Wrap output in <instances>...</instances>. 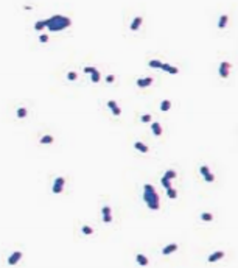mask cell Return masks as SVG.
Returning <instances> with one entry per match:
<instances>
[{
	"label": "cell",
	"instance_id": "1f68e13d",
	"mask_svg": "<svg viewBox=\"0 0 238 268\" xmlns=\"http://www.w3.org/2000/svg\"><path fill=\"white\" fill-rule=\"evenodd\" d=\"M204 179H205V183H213V181H215V175H213V173H210V175L204 176Z\"/></svg>",
	"mask_w": 238,
	"mask_h": 268
},
{
	"label": "cell",
	"instance_id": "9a60e30c",
	"mask_svg": "<svg viewBox=\"0 0 238 268\" xmlns=\"http://www.w3.org/2000/svg\"><path fill=\"white\" fill-rule=\"evenodd\" d=\"M151 131H153L154 136H160V134H162V126H160V123H159V122H154V123L151 125Z\"/></svg>",
	"mask_w": 238,
	"mask_h": 268
},
{
	"label": "cell",
	"instance_id": "83f0119b",
	"mask_svg": "<svg viewBox=\"0 0 238 268\" xmlns=\"http://www.w3.org/2000/svg\"><path fill=\"white\" fill-rule=\"evenodd\" d=\"M76 78H78V73H76V72H69V73H67V80H69V81H75Z\"/></svg>",
	"mask_w": 238,
	"mask_h": 268
},
{
	"label": "cell",
	"instance_id": "ac0fdd59",
	"mask_svg": "<svg viewBox=\"0 0 238 268\" xmlns=\"http://www.w3.org/2000/svg\"><path fill=\"white\" fill-rule=\"evenodd\" d=\"M171 109V101L170 100H164L162 103H160V111L162 112H167V111H170Z\"/></svg>",
	"mask_w": 238,
	"mask_h": 268
},
{
	"label": "cell",
	"instance_id": "6da1fadb",
	"mask_svg": "<svg viewBox=\"0 0 238 268\" xmlns=\"http://www.w3.org/2000/svg\"><path fill=\"white\" fill-rule=\"evenodd\" d=\"M143 201L146 203V206L151 210H159L160 200H159V195H157L154 186H151V184H145L143 186Z\"/></svg>",
	"mask_w": 238,
	"mask_h": 268
},
{
	"label": "cell",
	"instance_id": "44dd1931",
	"mask_svg": "<svg viewBox=\"0 0 238 268\" xmlns=\"http://www.w3.org/2000/svg\"><path fill=\"white\" fill-rule=\"evenodd\" d=\"M160 183H162V186H164V187H165L167 190H168V189H171V181H170L168 178L162 176V178H160Z\"/></svg>",
	"mask_w": 238,
	"mask_h": 268
},
{
	"label": "cell",
	"instance_id": "d6a6232c",
	"mask_svg": "<svg viewBox=\"0 0 238 268\" xmlns=\"http://www.w3.org/2000/svg\"><path fill=\"white\" fill-rule=\"evenodd\" d=\"M101 212H103V215H110V207L109 206H103Z\"/></svg>",
	"mask_w": 238,
	"mask_h": 268
},
{
	"label": "cell",
	"instance_id": "e575fe53",
	"mask_svg": "<svg viewBox=\"0 0 238 268\" xmlns=\"http://www.w3.org/2000/svg\"><path fill=\"white\" fill-rule=\"evenodd\" d=\"M115 81V76L114 75H107L106 76V83H114Z\"/></svg>",
	"mask_w": 238,
	"mask_h": 268
},
{
	"label": "cell",
	"instance_id": "ba28073f",
	"mask_svg": "<svg viewBox=\"0 0 238 268\" xmlns=\"http://www.w3.org/2000/svg\"><path fill=\"white\" fill-rule=\"evenodd\" d=\"M20 259H22V251H14V252L8 257V263H10V265H16V263H19Z\"/></svg>",
	"mask_w": 238,
	"mask_h": 268
},
{
	"label": "cell",
	"instance_id": "5bb4252c",
	"mask_svg": "<svg viewBox=\"0 0 238 268\" xmlns=\"http://www.w3.org/2000/svg\"><path fill=\"white\" fill-rule=\"evenodd\" d=\"M162 70H165V72H168V73H173V75H176V73L179 72V69H177V67H174V66H170V64H167V62H164V66H162Z\"/></svg>",
	"mask_w": 238,
	"mask_h": 268
},
{
	"label": "cell",
	"instance_id": "7c38bea8",
	"mask_svg": "<svg viewBox=\"0 0 238 268\" xmlns=\"http://www.w3.org/2000/svg\"><path fill=\"white\" fill-rule=\"evenodd\" d=\"M134 148H136V150H139L140 153H148V151H150L148 145H145L143 142H139V141H137V142H134Z\"/></svg>",
	"mask_w": 238,
	"mask_h": 268
},
{
	"label": "cell",
	"instance_id": "4dcf8cb0",
	"mask_svg": "<svg viewBox=\"0 0 238 268\" xmlns=\"http://www.w3.org/2000/svg\"><path fill=\"white\" fill-rule=\"evenodd\" d=\"M39 42L47 44V42H48V35H45V33H44V35H41V36H39Z\"/></svg>",
	"mask_w": 238,
	"mask_h": 268
},
{
	"label": "cell",
	"instance_id": "f1b7e54d",
	"mask_svg": "<svg viewBox=\"0 0 238 268\" xmlns=\"http://www.w3.org/2000/svg\"><path fill=\"white\" fill-rule=\"evenodd\" d=\"M151 114H143L142 117H140V122H143V123H148V122H151Z\"/></svg>",
	"mask_w": 238,
	"mask_h": 268
},
{
	"label": "cell",
	"instance_id": "2e32d148",
	"mask_svg": "<svg viewBox=\"0 0 238 268\" xmlns=\"http://www.w3.org/2000/svg\"><path fill=\"white\" fill-rule=\"evenodd\" d=\"M136 259H137V263H139V265H142V266H146V265L150 263L148 257H146V256H143V254H137V256H136Z\"/></svg>",
	"mask_w": 238,
	"mask_h": 268
},
{
	"label": "cell",
	"instance_id": "836d02e7",
	"mask_svg": "<svg viewBox=\"0 0 238 268\" xmlns=\"http://www.w3.org/2000/svg\"><path fill=\"white\" fill-rule=\"evenodd\" d=\"M103 221L104 223H110L112 221V215H103Z\"/></svg>",
	"mask_w": 238,
	"mask_h": 268
},
{
	"label": "cell",
	"instance_id": "d6986e66",
	"mask_svg": "<svg viewBox=\"0 0 238 268\" xmlns=\"http://www.w3.org/2000/svg\"><path fill=\"white\" fill-rule=\"evenodd\" d=\"M148 66H150V67H153V69H162L164 62H160L159 59H151V61L148 62Z\"/></svg>",
	"mask_w": 238,
	"mask_h": 268
},
{
	"label": "cell",
	"instance_id": "5b68a950",
	"mask_svg": "<svg viewBox=\"0 0 238 268\" xmlns=\"http://www.w3.org/2000/svg\"><path fill=\"white\" fill-rule=\"evenodd\" d=\"M107 108L112 111V114L115 115V117H118L122 114V109H120V106H118V103L115 101V100H109L107 101Z\"/></svg>",
	"mask_w": 238,
	"mask_h": 268
},
{
	"label": "cell",
	"instance_id": "4316f807",
	"mask_svg": "<svg viewBox=\"0 0 238 268\" xmlns=\"http://www.w3.org/2000/svg\"><path fill=\"white\" fill-rule=\"evenodd\" d=\"M83 234H84V235H92V234H93V229H92L90 226L84 224V226H83Z\"/></svg>",
	"mask_w": 238,
	"mask_h": 268
},
{
	"label": "cell",
	"instance_id": "e0dca14e",
	"mask_svg": "<svg viewBox=\"0 0 238 268\" xmlns=\"http://www.w3.org/2000/svg\"><path fill=\"white\" fill-rule=\"evenodd\" d=\"M227 21H229V16H227V14H222V16L219 17V21H218V28H226Z\"/></svg>",
	"mask_w": 238,
	"mask_h": 268
},
{
	"label": "cell",
	"instance_id": "ffe728a7",
	"mask_svg": "<svg viewBox=\"0 0 238 268\" xmlns=\"http://www.w3.org/2000/svg\"><path fill=\"white\" fill-rule=\"evenodd\" d=\"M16 114H17V117H19V118H25V117H27V114H28V111H27V108H19Z\"/></svg>",
	"mask_w": 238,
	"mask_h": 268
},
{
	"label": "cell",
	"instance_id": "603a6c76",
	"mask_svg": "<svg viewBox=\"0 0 238 268\" xmlns=\"http://www.w3.org/2000/svg\"><path fill=\"white\" fill-rule=\"evenodd\" d=\"M164 176H165V178H168V179H170V181H171V179H174V178H176V176H177V173H176V172H174V170H167V172H165V175H164Z\"/></svg>",
	"mask_w": 238,
	"mask_h": 268
},
{
	"label": "cell",
	"instance_id": "d4e9b609",
	"mask_svg": "<svg viewBox=\"0 0 238 268\" xmlns=\"http://www.w3.org/2000/svg\"><path fill=\"white\" fill-rule=\"evenodd\" d=\"M100 78H101V75H100V72H98V70H97L95 73H92V75H90V81H92V83H98V81H100Z\"/></svg>",
	"mask_w": 238,
	"mask_h": 268
},
{
	"label": "cell",
	"instance_id": "f546056e",
	"mask_svg": "<svg viewBox=\"0 0 238 268\" xmlns=\"http://www.w3.org/2000/svg\"><path fill=\"white\" fill-rule=\"evenodd\" d=\"M97 72V67H92V66H89V67H84V73H95Z\"/></svg>",
	"mask_w": 238,
	"mask_h": 268
},
{
	"label": "cell",
	"instance_id": "7a4b0ae2",
	"mask_svg": "<svg viewBox=\"0 0 238 268\" xmlns=\"http://www.w3.org/2000/svg\"><path fill=\"white\" fill-rule=\"evenodd\" d=\"M72 25V21L67 17V16H62V14H55L48 19V30L50 31H61V30H65Z\"/></svg>",
	"mask_w": 238,
	"mask_h": 268
},
{
	"label": "cell",
	"instance_id": "8fae6325",
	"mask_svg": "<svg viewBox=\"0 0 238 268\" xmlns=\"http://www.w3.org/2000/svg\"><path fill=\"white\" fill-rule=\"evenodd\" d=\"M47 27H48V19H44V21H39V22L34 24V30H36V31H42V30L47 28Z\"/></svg>",
	"mask_w": 238,
	"mask_h": 268
},
{
	"label": "cell",
	"instance_id": "3957f363",
	"mask_svg": "<svg viewBox=\"0 0 238 268\" xmlns=\"http://www.w3.org/2000/svg\"><path fill=\"white\" fill-rule=\"evenodd\" d=\"M230 62H227V61H222L221 64H219V69H218V73H219V76L221 78H229V75H230Z\"/></svg>",
	"mask_w": 238,
	"mask_h": 268
},
{
	"label": "cell",
	"instance_id": "484cf974",
	"mask_svg": "<svg viewBox=\"0 0 238 268\" xmlns=\"http://www.w3.org/2000/svg\"><path fill=\"white\" fill-rule=\"evenodd\" d=\"M199 172H201V175H202V176H207V175H210V173H212V172H210V169H209L207 165H201Z\"/></svg>",
	"mask_w": 238,
	"mask_h": 268
},
{
	"label": "cell",
	"instance_id": "7402d4cb",
	"mask_svg": "<svg viewBox=\"0 0 238 268\" xmlns=\"http://www.w3.org/2000/svg\"><path fill=\"white\" fill-rule=\"evenodd\" d=\"M201 220H202V221H212V220H213V215H212L210 212H202V214H201Z\"/></svg>",
	"mask_w": 238,
	"mask_h": 268
},
{
	"label": "cell",
	"instance_id": "9c48e42d",
	"mask_svg": "<svg viewBox=\"0 0 238 268\" xmlns=\"http://www.w3.org/2000/svg\"><path fill=\"white\" fill-rule=\"evenodd\" d=\"M222 257H224V252H222V251H215L213 254H210V256H209V259H207V260H209L210 263H213V262L221 260Z\"/></svg>",
	"mask_w": 238,
	"mask_h": 268
},
{
	"label": "cell",
	"instance_id": "277c9868",
	"mask_svg": "<svg viewBox=\"0 0 238 268\" xmlns=\"http://www.w3.org/2000/svg\"><path fill=\"white\" fill-rule=\"evenodd\" d=\"M64 186H65V179H64L62 176L56 178L55 183H53V193H55V195H59V193L64 190Z\"/></svg>",
	"mask_w": 238,
	"mask_h": 268
},
{
	"label": "cell",
	"instance_id": "8992f818",
	"mask_svg": "<svg viewBox=\"0 0 238 268\" xmlns=\"http://www.w3.org/2000/svg\"><path fill=\"white\" fill-rule=\"evenodd\" d=\"M142 24H143V17H142V16L134 17V21H132V22H131V25H129L131 31H137V30L142 27Z\"/></svg>",
	"mask_w": 238,
	"mask_h": 268
},
{
	"label": "cell",
	"instance_id": "4fadbf2b",
	"mask_svg": "<svg viewBox=\"0 0 238 268\" xmlns=\"http://www.w3.org/2000/svg\"><path fill=\"white\" fill-rule=\"evenodd\" d=\"M41 145H50V144H53L55 142V137L53 136H50V134H45V136H42L41 137Z\"/></svg>",
	"mask_w": 238,
	"mask_h": 268
},
{
	"label": "cell",
	"instance_id": "52a82bcc",
	"mask_svg": "<svg viewBox=\"0 0 238 268\" xmlns=\"http://www.w3.org/2000/svg\"><path fill=\"white\" fill-rule=\"evenodd\" d=\"M153 76H146V78H139L137 81H136V84L139 86V87H148V86H151L153 84Z\"/></svg>",
	"mask_w": 238,
	"mask_h": 268
},
{
	"label": "cell",
	"instance_id": "30bf717a",
	"mask_svg": "<svg viewBox=\"0 0 238 268\" xmlns=\"http://www.w3.org/2000/svg\"><path fill=\"white\" fill-rule=\"evenodd\" d=\"M174 251H177V245H176V243H170V245H167V246L162 249V254H164V256H168V254H171V252H174Z\"/></svg>",
	"mask_w": 238,
	"mask_h": 268
},
{
	"label": "cell",
	"instance_id": "cb8c5ba5",
	"mask_svg": "<svg viewBox=\"0 0 238 268\" xmlns=\"http://www.w3.org/2000/svg\"><path fill=\"white\" fill-rule=\"evenodd\" d=\"M167 195L171 198V200H174V198H177V192H176V189L174 187H171V189H168L167 190Z\"/></svg>",
	"mask_w": 238,
	"mask_h": 268
}]
</instances>
